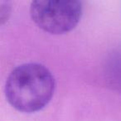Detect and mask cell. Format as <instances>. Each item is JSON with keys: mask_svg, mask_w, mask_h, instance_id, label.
<instances>
[{"mask_svg": "<svg viewBox=\"0 0 121 121\" xmlns=\"http://www.w3.org/2000/svg\"><path fill=\"white\" fill-rule=\"evenodd\" d=\"M55 91V79L46 66L38 63L18 66L5 84L8 102L18 111L32 113L44 108Z\"/></svg>", "mask_w": 121, "mask_h": 121, "instance_id": "obj_1", "label": "cell"}, {"mask_svg": "<svg viewBox=\"0 0 121 121\" xmlns=\"http://www.w3.org/2000/svg\"><path fill=\"white\" fill-rule=\"evenodd\" d=\"M32 21L51 34H63L76 27L82 15V4L76 0H35L30 6Z\"/></svg>", "mask_w": 121, "mask_h": 121, "instance_id": "obj_2", "label": "cell"}]
</instances>
